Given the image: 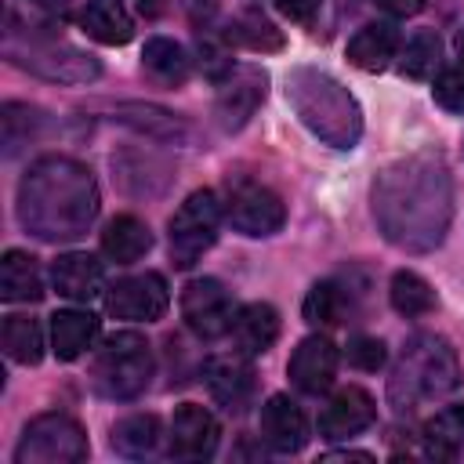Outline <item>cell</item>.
Here are the masks:
<instances>
[{
	"label": "cell",
	"mask_w": 464,
	"mask_h": 464,
	"mask_svg": "<svg viewBox=\"0 0 464 464\" xmlns=\"http://www.w3.org/2000/svg\"><path fill=\"white\" fill-rule=\"evenodd\" d=\"M203 381H207L210 399L218 406H225L228 413H243L254 399V388H257L246 355H214V359H207Z\"/></svg>",
	"instance_id": "cell-15"
},
{
	"label": "cell",
	"mask_w": 464,
	"mask_h": 464,
	"mask_svg": "<svg viewBox=\"0 0 464 464\" xmlns=\"http://www.w3.org/2000/svg\"><path fill=\"white\" fill-rule=\"evenodd\" d=\"M286 102L297 120L330 149H355L362 138V109L352 91L323 69L297 65L286 76Z\"/></svg>",
	"instance_id": "cell-3"
},
{
	"label": "cell",
	"mask_w": 464,
	"mask_h": 464,
	"mask_svg": "<svg viewBox=\"0 0 464 464\" xmlns=\"http://www.w3.org/2000/svg\"><path fill=\"white\" fill-rule=\"evenodd\" d=\"M453 47H457V62H460V69H464V29L457 33V44H453Z\"/></svg>",
	"instance_id": "cell-41"
},
{
	"label": "cell",
	"mask_w": 464,
	"mask_h": 464,
	"mask_svg": "<svg viewBox=\"0 0 464 464\" xmlns=\"http://www.w3.org/2000/svg\"><path fill=\"white\" fill-rule=\"evenodd\" d=\"M149 246H152V232H149V225L138 221L134 214L112 218V221L105 225V232H102V254H105L109 261H116V265H134V261H141V257L149 254Z\"/></svg>",
	"instance_id": "cell-24"
},
{
	"label": "cell",
	"mask_w": 464,
	"mask_h": 464,
	"mask_svg": "<svg viewBox=\"0 0 464 464\" xmlns=\"http://www.w3.org/2000/svg\"><path fill=\"white\" fill-rule=\"evenodd\" d=\"M323 460H373V453H366V450H337V453H326Z\"/></svg>",
	"instance_id": "cell-39"
},
{
	"label": "cell",
	"mask_w": 464,
	"mask_h": 464,
	"mask_svg": "<svg viewBox=\"0 0 464 464\" xmlns=\"http://www.w3.org/2000/svg\"><path fill=\"white\" fill-rule=\"evenodd\" d=\"M460 384V366L453 348L435 334H413L388 377V399L399 413H417L420 406L442 402Z\"/></svg>",
	"instance_id": "cell-4"
},
{
	"label": "cell",
	"mask_w": 464,
	"mask_h": 464,
	"mask_svg": "<svg viewBox=\"0 0 464 464\" xmlns=\"http://www.w3.org/2000/svg\"><path fill=\"white\" fill-rule=\"evenodd\" d=\"M218 420L207 406L196 402H181L170 417V431H167V453L174 460H210L218 450Z\"/></svg>",
	"instance_id": "cell-13"
},
{
	"label": "cell",
	"mask_w": 464,
	"mask_h": 464,
	"mask_svg": "<svg viewBox=\"0 0 464 464\" xmlns=\"http://www.w3.org/2000/svg\"><path fill=\"white\" fill-rule=\"evenodd\" d=\"M7 54L22 69H29L44 80H58V83H83V80H94L102 72L91 54L65 47V44H29V47L7 44Z\"/></svg>",
	"instance_id": "cell-10"
},
{
	"label": "cell",
	"mask_w": 464,
	"mask_h": 464,
	"mask_svg": "<svg viewBox=\"0 0 464 464\" xmlns=\"http://www.w3.org/2000/svg\"><path fill=\"white\" fill-rule=\"evenodd\" d=\"M373 218L388 243L402 250H431L453 218V185L439 156H410L392 163L373 185Z\"/></svg>",
	"instance_id": "cell-1"
},
{
	"label": "cell",
	"mask_w": 464,
	"mask_h": 464,
	"mask_svg": "<svg viewBox=\"0 0 464 464\" xmlns=\"http://www.w3.org/2000/svg\"><path fill=\"white\" fill-rule=\"evenodd\" d=\"M221 199L210 188L192 192L170 218V261L174 268H192L218 239V225H221Z\"/></svg>",
	"instance_id": "cell-7"
},
{
	"label": "cell",
	"mask_w": 464,
	"mask_h": 464,
	"mask_svg": "<svg viewBox=\"0 0 464 464\" xmlns=\"http://www.w3.org/2000/svg\"><path fill=\"white\" fill-rule=\"evenodd\" d=\"M228 225L243 236H272L283 228L286 221V207L279 199V192H272L268 185L261 181H250V178H228L225 185V203H221Z\"/></svg>",
	"instance_id": "cell-8"
},
{
	"label": "cell",
	"mask_w": 464,
	"mask_h": 464,
	"mask_svg": "<svg viewBox=\"0 0 464 464\" xmlns=\"http://www.w3.org/2000/svg\"><path fill=\"white\" fill-rule=\"evenodd\" d=\"M141 69H145L156 83L178 87V83H185V76H188V58H185L181 44H174V40H167V36H152V40L145 44V51H141Z\"/></svg>",
	"instance_id": "cell-28"
},
{
	"label": "cell",
	"mask_w": 464,
	"mask_h": 464,
	"mask_svg": "<svg viewBox=\"0 0 464 464\" xmlns=\"http://www.w3.org/2000/svg\"><path fill=\"white\" fill-rule=\"evenodd\" d=\"M420 442L431 460H453L464 450V402L435 410L420 428Z\"/></svg>",
	"instance_id": "cell-23"
},
{
	"label": "cell",
	"mask_w": 464,
	"mask_h": 464,
	"mask_svg": "<svg viewBox=\"0 0 464 464\" xmlns=\"http://www.w3.org/2000/svg\"><path fill=\"white\" fill-rule=\"evenodd\" d=\"M160 446V417L156 413H130L112 428V450L127 460H141Z\"/></svg>",
	"instance_id": "cell-27"
},
{
	"label": "cell",
	"mask_w": 464,
	"mask_h": 464,
	"mask_svg": "<svg viewBox=\"0 0 464 464\" xmlns=\"http://www.w3.org/2000/svg\"><path fill=\"white\" fill-rule=\"evenodd\" d=\"M22 116H25V105H18V102L4 105L0 127H4V145H7V152H14L22 141H29V134H33V123L40 120V112H36V109L29 112V120H25V123H22Z\"/></svg>",
	"instance_id": "cell-34"
},
{
	"label": "cell",
	"mask_w": 464,
	"mask_h": 464,
	"mask_svg": "<svg viewBox=\"0 0 464 464\" xmlns=\"http://www.w3.org/2000/svg\"><path fill=\"white\" fill-rule=\"evenodd\" d=\"M344 359H348L355 370H381L384 359H388V348H384V341H377V337H355V341H348Z\"/></svg>",
	"instance_id": "cell-35"
},
{
	"label": "cell",
	"mask_w": 464,
	"mask_h": 464,
	"mask_svg": "<svg viewBox=\"0 0 464 464\" xmlns=\"http://www.w3.org/2000/svg\"><path fill=\"white\" fill-rule=\"evenodd\" d=\"M228 40H232V44H243V47H250V51H279V47H283L279 29H276L268 18H261L257 11L239 14V18L232 22V29H228Z\"/></svg>",
	"instance_id": "cell-32"
},
{
	"label": "cell",
	"mask_w": 464,
	"mask_h": 464,
	"mask_svg": "<svg viewBox=\"0 0 464 464\" xmlns=\"http://www.w3.org/2000/svg\"><path fill=\"white\" fill-rule=\"evenodd\" d=\"M51 283L62 297L69 301H94L102 294V283H105V272H102V261L87 250H69L62 254L54 265H51Z\"/></svg>",
	"instance_id": "cell-18"
},
{
	"label": "cell",
	"mask_w": 464,
	"mask_h": 464,
	"mask_svg": "<svg viewBox=\"0 0 464 464\" xmlns=\"http://www.w3.org/2000/svg\"><path fill=\"white\" fill-rule=\"evenodd\" d=\"M87 431L69 413H40L25 424L14 464H80L87 457Z\"/></svg>",
	"instance_id": "cell-6"
},
{
	"label": "cell",
	"mask_w": 464,
	"mask_h": 464,
	"mask_svg": "<svg viewBox=\"0 0 464 464\" xmlns=\"http://www.w3.org/2000/svg\"><path fill=\"white\" fill-rule=\"evenodd\" d=\"M228 334H232L239 355H246V359L265 355L279 337V312L265 301H250V304L236 308V319H232Z\"/></svg>",
	"instance_id": "cell-19"
},
{
	"label": "cell",
	"mask_w": 464,
	"mask_h": 464,
	"mask_svg": "<svg viewBox=\"0 0 464 464\" xmlns=\"http://www.w3.org/2000/svg\"><path fill=\"white\" fill-rule=\"evenodd\" d=\"M261 439L272 453H297L308 442V420L286 395H272L261 406Z\"/></svg>",
	"instance_id": "cell-17"
},
{
	"label": "cell",
	"mask_w": 464,
	"mask_h": 464,
	"mask_svg": "<svg viewBox=\"0 0 464 464\" xmlns=\"http://www.w3.org/2000/svg\"><path fill=\"white\" fill-rule=\"evenodd\" d=\"M91 381L105 399H116V402L138 399L152 381V348H149V341L134 330L105 337L102 348L94 352Z\"/></svg>",
	"instance_id": "cell-5"
},
{
	"label": "cell",
	"mask_w": 464,
	"mask_h": 464,
	"mask_svg": "<svg viewBox=\"0 0 464 464\" xmlns=\"http://www.w3.org/2000/svg\"><path fill=\"white\" fill-rule=\"evenodd\" d=\"M286 373H290V381H294L304 395H323V392L334 384V377H337V348H334V341L323 337V334L304 337V341L294 348Z\"/></svg>",
	"instance_id": "cell-16"
},
{
	"label": "cell",
	"mask_w": 464,
	"mask_h": 464,
	"mask_svg": "<svg viewBox=\"0 0 464 464\" xmlns=\"http://www.w3.org/2000/svg\"><path fill=\"white\" fill-rule=\"evenodd\" d=\"M0 344H4V355L11 362L33 366L44 359V330L33 315H7L4 330H0Z\"/></svg>",
	"instance_id": "cell-29"
},
{
	"label": "cell",
	"mask_w": 464,
	"mask_h": 464,
	"mask_svg": "<svg viewBox=\"0 0 464 464\" xmlns=\"http://www.w3.org/2000/svg\"><path fill=\"white\" fill-rule=\"evenodd\" d=\"M98 337V315L83 312V308H65L51 315V348L62 362L80 359Z\"/></svg>",
	"instance_id": "cell-21"
},
{
	"label": "cell",
	"mask_w": 464,
	"mask_h": 464,
	"mask_svg": "<svg viewBox=\"0 0 464 464\" xmlns=\"http://www.w3.org/2000/svg\"><path fill=\"white\" fill-rule=\"evenodd\" d=\"M98 218L94 174L69 156H44L18 185V221L47 243L80 239Z\"/></svg>",
	"instance_id": "cell-2"
},
{
	"label": "cell",
	"mask_w": 464,
	"mask_h": 464,
	"mask_svg": "<svg viewBox=\"0 0 464 464\" xmlns=\"http://www.w3.org/2000/svg\"><path fill=\"white\" fill-rule=\"evenodd\" d=\"M276 7H279L290 22H312L315 11L323 7V0H276Z\"/></svg>",
	"instance_id": "cell-37"
},
{
	"label": "cell",
	"mask_w": 464,
	"mask_h": 464,
	"mask_svg": "<svg viewBox=\"0 0 464 464\" xmlns=\"http://www.w3.org/2000/svg\"><path fill=\"white\" fill-rule=\"evenodd\" d=\"M167 304H170V290H167V279L160 272L127 276L116 286H109V294H105L109 315L130 319V323H152L167 312Z\"/></svg>",
	"instance_id": "cell-11"
},
{
	"label": "cell",
	"mask_w": 464,
	"mask_h": 464,
	"mask_svg": "<svg viewBox=\"0 0 464 464\" xmlns=\"http://www.w3.org/2000/svg\"><path fill=\"white\" fill-rule=\"evenodd\" d=\"M80 25L91 40L105 47H120L134 36V22L123 7V0H87L80 11Z\"/></svg>",
	"instance_id": "cell-22"
},
{
	"label": "cell",
	"mask_w": 464,
	"mask_h": 464,
	"mask_svg": "<svg viewBox=\"0 0 464 464\" xmlns=\"http://www.w3.org/2000/svg\"><path fill=\"white\" fill-rule=\"evenodd\" d=\"M265 83L268 76L254 65H236L225 72V80L218 83V98H214V116L221 130H239L254 116V109L265 98Z\"/></svg>",
	"instance_id": "cell-12"
},
{
	"label": "cell",
	"mask_w": 464,
	"mask_h": 464,
	"mask_svg": "<svg viewBox=\"0 0 464 464\" xmlns=\"http://www.w3.org/2000/svg\"><path fill=\"white\" fill-rule=\"evenodd\" d=\"M0 297L18 304V301H40L44 297V276L33 254L25 250H7L0 261Z\"/></svg>",
	"instance_id": "cell-25"
},
{
	"label": "cell",
	"mask_w": 464,
	"mask_h": 464,
	"mask_svg": "<svg viewBox=\"0 0 464 464\" xmlns=\"http://www.w3.org/2000/svg\"><path fill=\"white\" fill-rule=\"evenodd\" d=\"M435 102L450 112H464V69H442L431 87Z\"/></svg>",
	"instance_id": "cell-36"
},
{
	"label": "cell",
	"mask_w": 464,
	"mask_h": 464,
	"mask_svg": "<svg viewBox=\"0 0 464 464\" xmlns=\"http://www.w3.org/2000/svg\"><path fill=\"white\" fill-rule=\"evenodd\" d=\"M435 65H439V36L428 33V29L413 33L402 47V72L410 80H424V76L435 72Z\"/></svg>",
	"instance_id": "cell-33"
},
{
	"label": "cell",
	"mask_w": 464,
	"mask_h": 464,
	"mask_svg": "<svg viewBox=\"0 0 464 464\" xmlns=\"http://www.w3.org/2000/svg\"><path fill=\"white\" fill-rule=\"evenodd\" d=\"M388 14H395V18H406V14H417L420 7H424V0H377Z\"/></svg>",
	"instance_id": "cell-38"
},
{
	"label": "cell",
	"mask_w": 464,
	"mask_h": 464,
	"mask_svg": "<svg viewBox=\"0 0 464 464\" xmlns=\"http://www.w3.org/2000/svg\"><path fill=\"white\" fill-rule=\"evenodd\" d=\"M399 51V29L392 22H366L344 47L348 62L362 72H381Z\"/></svg>",
	"instance_id": "cell-20"
},
{
	"label": "cell",
	"mask_w": 464,
	"mask_h": 464,
	"mask_svg": "<svg viewBox=\"0 0 464 464\" xmlns=\"http://www.w3.org/2000/svg\"><path fill=\"white\" fill-rule=\"evenodd\" d=\"M116 112H120L123 123H130V127H138V130H145V134H152V138L178 141V138L188 134L178 116H170L167 109H156V105H138V102H134V105H120Z\"/></svg>",
	"instance_id": "cell-31"
},
{
	"label": "cell",
	"mask_w": 464,
	"mask_h": 464,
	"mask_svg": "<svg viewBox=\"0 0 464 464\" xmlns=\"http://www.w3.org/2000/svg\"><path fill=\"white\" fill-rule=\"evenodd\" d=\"M181 319L196 337L218 341L232 330L236 304H232L228 290L218 279H192L181 290Z\"/></svg>",
	"instance_id": "cell-9"
},
{
	"label": "cell",
	"mask_w": 464,
	"mask_h": 464,
	"mask_svg": "<svg viewBox=\"0 0 464 464\" xmlns=\"http://www.w3.org/2000/svg\"><path fill=\"white\" fill-rule=\"evenodd\" d=\"M301 312L308 326H337L352 312V290H344L337 279H323L304 294Z\"/></svg>",
	"instance_id": "cell-26"
},
{
	"label": "cell",
	"mask_w": 464,
	"mask_h": 464,
	"mask_svg": "<svg viewBox=\"0 0 464 464\" xmlns=\"http://www.w3.org/2000/svg\"><path fill=\"white\" fill-rule=\"evenodd\" d=\"M134 7L145 14V18H156L163 11V0H134Z\"/></svg>",
	"instance_id": "cell-40"
},
{
	"label": "cell",
	"mask_w": 464,
	"mask_h": 464,
	"mask_svg": "<svg viewBox=\"0 0 464 464\" xmlns=\"http://www.w3.org/2000/svg\"><path fill=\"white\" fill-rule=\"evenodd\" d=\"M388 297H392V308L399 315H406V319H420V315H428L435 308V290L428 286V279H420L410 268H402V272L392 276Z\"/></svg>",
	"instance_id": "cell-30"
},
{
	"label": "cell",
	"mask_w": 464,
	"mask_h": 464,
	"mask_svg": "<svg viewBox=\"0 0 464 464\" xmlns=\"http://www.w3.org/2000/svg\"><path fill=\"white\" fill-rule=\"evenodd\" d=\"M377 420V402L366 388L348 384L341 392H334V399L323 406L319 413V435L337 442V439H352L359 431H366Z\"/></svg>",
	"instance_id": "cell-14"
}]
</instances>
